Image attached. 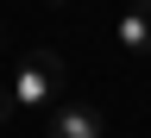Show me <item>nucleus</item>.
Returning <instances> with one entry per match:
<instances>
[{
    "instance_id": "nucleus-1",
    "label": "nucleus",
    "mask_w": 151,
    "mask_h": 138,
    "mask_svg": "<svg viewBox=\"0 0 151 138\" xmlns=\"http://www.w3.org/2000/svg\"><path fill=\"white\" fill-rule=\"evenodd\" d=\"M63 56L57 50H25V63H19V75H13V107L19 113H38V107H57L63 101Z\"/></svg>"
},
{
    "instance_id": "nucleus-4",
    "label": "nucleus",
    "mask_w": 151,
    "mask_h": 138,
    "mask_svg": "<svg viewBox=\"0 0 151 138\" xmlns=\"http://www.w3.org/2000/svg\"><path fill=\"white\" fill-rule=\"evenodd\" d=\"M13 113H19V107H13V94H6V88H0V126H6V119H13Z\"/></svg>"
},
{
    "instance_id": "nucleus-2",
    "label": "nucleus",
    "mask_w": 151,
    "mask_h": 138,
    "mask_svg": "<svg viewBox=\"0 0 151 138\" xmlns=\"http://www.w3.org/2000/svg\"><path fill=\"white\" fill-rule=\"evenodd\" d=\"M44 138H107V119L88 101H57L44 119Z\"/></svg>"
},
{
    "instance_id": "nucleus-3",
    "label": "nucleus",
    "mask_w": 151,
    "mask_h": 138,
    "mask_svg": "<svg viewBox=\"0 0 151 138\" xmlns=\"http://www.w3.org/2000/svg\"><path fill=\"white\" fill-rule=\"evenodd\" d=\"M120 50L126 56H151V0H132L120 13Z\"/></svg>"
},
{
    "instance_id": "nucleus-5",
    "label": "nucleus",
    "mask_w": 151,
    "mask_h": 138,
    "mask_svg": "<svg viewBox=\"0 0 151 138\" xmlns=\"http://www.w3.org/2000/svg\"><path fill=\"white\" fill-rule=\"evenodd\" d=\"M50 6H63V0H50Z\"/></svg>"
}]
</instances>
